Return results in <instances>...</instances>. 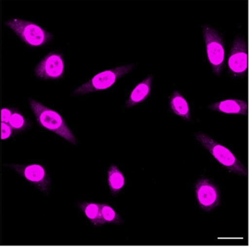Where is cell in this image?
I'll list each match as a JSON object with an SVG mask.
<instances>
[{
  "instance_id": "obj_9",
  "label": "cell",
  "mask_w": 249,
  "mask_h": 247,
  "mask_svg": "<svg viewBox=\"0 0 249 247\" xmlns=\"http://www.w3.org/2000/svg\"><path fill=\"white\" fill-rule=\"evenodd\" d=\"M194 188L196 201L202 210L211 213L220 205L221 192L213 181L200 178L196 181Z\"/></svg>"
},
{
  "instance_id": "obj_12",
  "label": "cell",
  "mask_w": 249,
  "mask_h": 247,
  "mask_svg": "<svg viewBox=\"0 0 249 247\" xmlns=\"http://www.w3.org/2000/svg\"><path fill=\"white\" fill-rule=\"evenodd\" d=\"M169 107L174 115L187 122L191 121V113L188 102L178 90H175L171 94L169 100Z\"/></svg>"
},
{
  "instance_id": "obj_16",
  "label": "cell",
  "mask_w": 249,
  "mask_h": 247,
  "mask_svg": "<svg viewBox=\"0 0 249 247\" xmlns=\"http://www.w3.org/2000/svg\"><path fill=\"white\" fill-rule=\"evenodd\" d=\"M101 216L105 224L120 225L124 224V220L122 217L107 204H100Z\"/></svg>"
},
{
  "instance_id": "obj_4",
  "label": "cell",
  "mask_w": 249,
  "mask_h": 247,
  "mask_svg": "<svg viewBox=\"0 0 249 247\" xmlns=\"http://www.w3.org/2000/svg\"><path fill=\"white\" fill-rule=\"evenodd\" d=\"M136 67V64H130L102 71L75 89L71 93V96L78 97L107 90L124 76L130 74Z\"/></svg>"
},
{
  "instance_id": "obj_2",
  "label": "cell",
  "mask_w": 249,
  "mask_h": 247,
  "mask_svg": "<svg viewBox=\"0 0 249 247\" xmlns=\"http://www.w3.org/2000/svg\"><path fill=\"white\" fill-rule=\"evenodd\" d=\"M195 137L228 172L239 176H248L247 166L226 146L218 143L210 135L201 132L196 133Z\"/></svg>"
},
{
  "instance_id": "obj_3",
  "label": "cell",
  "mask_w": 249,
  "mask_h": 247,
  "mask_svg": "<svg viewBox=\"0 0 249 247\" xmlns=\"http://www.w3.org/2000/svg\"><path fill=\"white\" fill-rule=\"evenodd\" d=\"M4 24L13 31L22 42L32 48H42L49 44L53 35L39 25L21 18L9 19Z\"/></svg>"
},
{
  "instance_id": "obj_18",
  "label": "cell",
  "mask_w": 249,
  "mask_h": 247,
  "mask_svg": "<svg viewBox=\"0 0 249 247\" xmlns=\"http://www.w3.org/2000/svg\"><path fill=\"white\" fill-rule=\"evenodd\" d=\"M14 108L3 107L0 110V121L1 122L8 124L13 114Z\"/></svg>"
},
{
  "instance_id": "obj_1",
  "label": "cell",
  "mask_w": 249,
  "mask_h": 247,
  "mask_svg": "<svg viewBox=\"0 0 249 247\" xmlns=\"http://www.w3.org/2000/svg\"><path fill=\"white\" fill-rule=\"evenodd\" d=\"M29 105L36 122L42 128L55 133L71 144L78 143L74 133L60 114L35 99H29Z\"/></svg>"
},
{
  "instance_id": "obj_14",
  "label": "cell",
  "mask_w": 249,
  "mask_h": 247,
  "mask_svg": "<svg viewBox=\"0 0 249 247\" xmlns=\"http://www.w3.org/2000/svg\"><path fill=\"white\" fill-rule=\"evenodd\" d=\"M107 182L111 194L117 196L125 185V178L121 169L115 165H112L107 172Z\"/></svg>"
},
{
  "instance_id": "obj_17",
  "label": "cell",
  "mask_w": 249,
  "mask_h": 247,
  "mask_svg": "<svg viewBox=\"0 0 249 247\" xmlns=\"http://www.w3.org/2000/svg\"><path fill=\"white\" fill-rule=\"evenodd\" d=\"M13 130H12L10 124L1 122L0 124V139L1 140H6L10 138L13 134Z\"/></svg>"
},
{
  "instance_id": "obj_13",
  "label": "cell",
  "mask_w": 249,
  "mask_h": 247,
  "mask_svg": "<svg viewBox=\"0 0 249 247\" xmlns=\"http://www.w3.org/2000/svg\"><path fill=\"white\" fill-rule=\"evenodd\" d=\"M77 207L93 226L101 227L105 225L101 216L100 204L99 203L85 201L79 203Z\"/></svg>"
},
{
  "instance_id": "obj_15",
  "label": "cell",
  "mask_w": 249,
  "mask_h": 247,
  "mask_svg": "<svg viewBox=\"0 0 249 247\" xmlns=\"http://www.w3.org/2000/svg\"><path fill=\"white\" fill-rule=\"evenodd\" d=\"M8 124L11 127L13 132H22L30 129L32 123L25 117L24 115L18 109H13V114Z\"/></svg>"
},
{
  "instance_id": "obj_5",
  "label": "cell",
  "mask_w": 249,
  "mask_h": 247,
  "mask_svg": "<svg viewBox=\"0 0 249 247\" xmlns=\"http://www.w3.org/2000/svg\"><path fill=\"white\" fill-rule=\"evenodd\" d=\"M202 30L208 61L213 72L219 76L225 68L226 57L225 40L217 30L209 25H204Z\"/></svg>"
},
{
  "instance_id": "obj_8",
  "label": "cell",
  "mask_w": 249,
  "mask_h": 247,
  "mask_svg": "<svg viewBox=\"0 0 249 247\" xmlns=\"http://www.w3.org/2000/svg\"><path fill=\"white\" fill-rule=\"evenodd\" d=\"M34 71L39 80H61L65 72L64 54L59 51L49 52L38 63Z\"/></svg>"
},
{
  "instance_id": "obj_7",
  "label": "cell",
  "mask_w": 249,
  "mask_h": 247,
  "mask_svg": "<svg viewBox=\"0 0 249 247\" xmlns=\"http://www.w3.org/2000/svg\"><path fill=\"white\" fill-rule=\"evenodd\" d=\"M228 68L230 74L235 78H246L248 74V41L243 35L234 39L228 57Z\"/></svg>"
},
{
  "instance_id": "obj_11",
  "label": "cell",
  "mask_w": 249,
  "mask_h": 247,
  "mask_svg": "<svg viewBox=\"0 0 249 247\" xmlns=\"http://www.w3.org/2000/svg\"><path fill=\"white\" fill-rule=\"evenodd\" d=\"M154 79L155 77L152 74H149L144 80L135 86L126 101V108L130 109L135 107L148 99L152 93Z\"/></svg>"
},
{
  "instance_id": "obj_10",
  "label": "cell",
  "mask_w": 249,
  "mask_h": 247,
  "mask_svg": "<svg viewBox=\"0 0 249 247\" xmlns=\"http://www.w3.org/2000/svg\"><path fill=\"white\" fill-rule=\"evenodd\" d=\"M209 109L219 113L231 115H249V103L241 99H227L209 105Z\"/></svg>"
},
{
  "instance_id": "obj_6",
  "label": "cell",
  "mask_w": 249,
  "mask_h": 247,
  "mask_svg": "<svg viewBox=\"0 0 249 247\" xmlns=\"http://www.w3.org/2000/svg\"><path fill=\"white\" fill-rule=\"evenodd\" d=\"M4 166L20 175L42 194L49 195L51 190V178L43 165L39 164H4Z\"/></svg>"
}]
</instances>
